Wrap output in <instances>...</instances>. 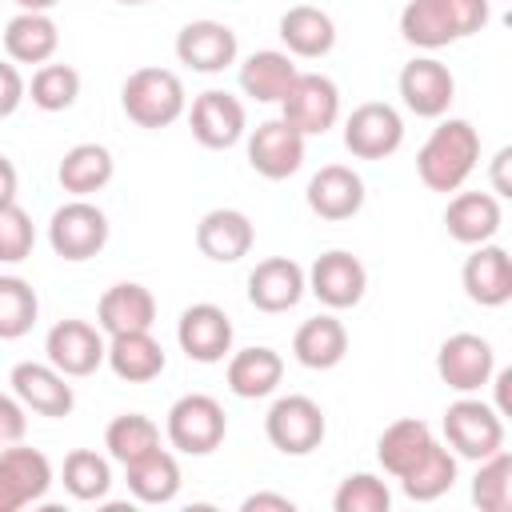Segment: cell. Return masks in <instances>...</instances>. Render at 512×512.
I'll return each instance as SVG.
<instances>
[{
	"mask_svg": "<svg viewBox=\"0 0 512 512\" xmlns=\"http://www.w3.org/2000/svg\"><path fill=\"white\" fill-rule=\"evenodd\" d=\"M236 32L220 20H188L180 32H176V60L188 64L192 72H204V76H216L224 72L228 64H236Z\"/></svg>",
	"mask_w": 512,
	"mask_h": 512,
	"instance_id": "ac0fdd59",
	"label": "cell"
},
{
	"mask_svg": "<svg viewBox=\"0 0 512 512\" xmlns=\"http://www.w3.org/2000/svg\"><path fill=\"white\" fill-rule=\"evenodd\" d=\"M464 292L480 308H500L512 300V256L500 244H476V252L464 260Z\"/></svg>",
	"mask_w": 512,
	"mask_h": 512,
	"instance_id": "ffe728a7",
	"label": "cell"
},
{
	"mask_svg": "<svg viewBox=\"0 0 512 512\" xmlns=\"http://www.w3.org/2000/svg\"><path fill=\"white\" fill-rule=\"evenodd\" d=\"M60 48V28L48 12H16L4 24V52L12 64H48Z\"/></svg>",
	"mask_w": 512,
	"mask_h": 512,
	"instance_id": "83f0119b",
	"label": "cell"
},
{
	"mask_svg": "<svg viewBox=\"0 0 512 512\" xmlns=\"http://www.w3.org/2000/svg\"><path fill=\"white\" fill-rule=\"evenodd\" d=\"M48 244H52V252L60 260H72V264L92 260L108 244V216L92 200L72 196L68 204H60L52 212V220H48Z\"/></svg>",
	"mask_w": 512,
	"mask_h": 512,
	"instance_id": "5b68a950",
	"label": "cell"
},
{
	"mask_svg": "<svg viewBox=\"0 0 512 512\" xmlns=\"http://www.w3.org/2000/svg\"><path fill=\"white\" fill-rule=\"evenodd\" d=\"M180 352L196 364H220L232 352V320L220 304H188L176 320Z\"/></svg>",
	"mask_w": 512,
	"mask_h": 512,
	"instance_id": "5bb4252c",
	"label": "cell"
},
{
	"mask_svg": "<svg viewBox=\"0 0 512 512\" xmlns=\"http://www.w3.org/2000/svg\"><path fill=\"white\" fill-rule=\"evenodd\" d=\"M436 372L452 392H480L496 372V352L476 332H456L436 352Z\"/></svg>",
	"mask_w": 512,
	"mask_h": 512,
	"instance_id": "8fae6325",
	"label": "cell"
},
{
	"mask_svg": "<svg viewBox=\"0 0 512 512\" xmlns=\"http://www.w3.org/2000/svg\"><path fill=\"white\" fill-rule=\"evenodd\" d=\"M508 160H512V148H500V152H496V160H492V180H496V192H500V196H508V192H512V188H508V180H504Z\"/></svg>",
	"mask_w": 512,
	"mask_h": 512,
	"instance_id": "c3c4849f",
	"label": "cell"
},
{
	"mask_svg": "<svg viewBox=\"0 0 512 512\" xmlns=\"http://www.w3.org/2000/svg\"><path fill=\"white\" fill-rule=\"evenodd\" d=\"M308 208L320 220H352L364 208V180L348 168V164H324L312 180H308Z\"/></svg>",
	"mask_w": 512,
	"mask_h": 512,
	"instance_id": "7402d4cb",
	"label": "cell"
},
{
	"mask_svg": "<svg viewBox=\"0 0 512 512\" xmlns=\"http://www.w3.org/2000/svg\"><path fill=\"white\" fill-rule=\"evenodd\" d=\"M16 188H20V176H16V164L8 156H0V208L16 200Z\"/></svg>",
	"mask_w": 512,
	"mask_h": 512,
	"instance_id": "7dc6e473",
	"label": "cell"
},
{
	"mask_svg": "<svg viewBox=\"0 0 512 512\" xmlns=\"http://www.w3.org/2000/svg\"><path fill=\"white\" fill-rule=\"evenodd\" d=\"M188 128H192V136H196L204 148L220 152V148H232V144L248 132V112H244V104H240L232 92L208 88V92H200V96L192 100V108H188Z\"/></svg>",
	"mask_w": 512,
	"mask_h": 512,
	"instance_id": "2e32d148",
	"label": "cell"
},
{
	"mask_svg": "<svg viewBox=\"0 0 512 512\" xmlns=\"http://www.w3.org/2000/svg\"><path fill=\"white\" fill-rule=\"evenodd\" d=\"M308 292V276L292 256H268L248 272V304L260 312H288Z\"/></svg>",
	"mask_w": 512,
	"mask_h": 512,
	"instance_id": "d6986e66",
	"label": "cell"
},
{
	"mask_svg": "<svg viewBox=\"0 0 512 512\" xmlns=\"http://www.w3.org/2000/svg\"><path fill=\"white\" fill-rule=\"evenodd\" d=\"M404 144V120L392 104L368 100L356 104L352 116L344 120V148L356 160H384Z\"/></svg>",
	"mask_w": 512,
	"mask_h": 512,
	"instance_id": "9c48e42d",
	"label": "cell"
},
{
	"mask_svg": "<svg viewBox=\"0 0 512 512\" xmlns=\"http://www.w3.org/2000/svg\"><path fill=\"white\" fill-rule=\"evenodd\" d=\"M248 164L264 180H288L304 164V136L284 120H260L248 136Z\"/></svg>",
	"mask_w": 512,
	"mask_h": 512,
	"instance_id": "4fadbf2b",
	"label": "cell"
},
{
	"mask_svg": "<svg viewBox=\"0 0 512 512\" xmlns=\"http://www.w3.org/2000/svg\"><path fill=\"white\" fill-rule=\"evenodd\" d=\"M60 480H64V488H68L72 500L92 504V500H104V496H108V488H112V468H108V460H104L100 452H92V448H72V452L64 456Z\"/></svg>",
	"mask_w": 512,
	"mask_h": 512,
	"instance_id": "8d00e7d4",
	"label": "cell"
},
{
	"mask_svg": "<svg viewBox=\"0 0 512 512\" xmlns=\"http://www.w3.org/2000/svg\"><path fill=\"white\" fill-rule=\"evenodd\" d=\"M116 4H128L132 8V4H148V0H116Z\"/></svg>",
	"mask_w": 512,
	"mask_h": 512,
	"instance_id": "816d5d0a",
	"label": "cell"
},
{
	"mask_svg": "<svg viewBox=\"0 0 512 512\" xmlns=\"http://www.w3.org/2000/svg\"><path fill=\"white\" fill-rule=\"evenodd\" d=\"M28 96V84H24V76H20V68L16 64H8V60H0V120L4 116H12L16 108H20V100Z\"/></svg>",
	"mask_w": 512,
	"mask_h": 512,
	"instance_id": "f6af8a7d",
	"label": "cell"
},
{
	"mask_svg": "<svg viewBox=\"0 0 512 512\" xmlns=\"http://www.w3.org/2000/svg\"><path fill=\"white\" fill-rule=\"evenodd\" d=\"M476 464L480 468L472 476V504L480 512H508L512 508V456L500 448Z\"/></svg>",
	"mask_w": 512,
	"mask_h": 512,
	"instance_id": "f35d334b",
	"label": "cell"
},
{
	"mask_svg": "<svg viewBox=\"0 0 512 512\" xmlns=\"http://www.w3.org/2000/svg\"><path fill=\"white\" fill-rule=\"evenodd\" d=\"M40 316L36 288L24 276H0V340H20Z\"/></svg>",
	"mask_w": 512,
	"mask_h": 512,
	"instance_id": "74e56055",
	"label": "cell"
},
{
	"mask_svg": "<svg viewBox=\"0 0 512 512\" xmlns=\"http://www.w3.org/2000/svg\"><path fill=\"white\" fill-rule=\"evenodd\" d=\"M292 356H296L304 368H312V372L336 368V364L348 356V332H344V324H340L336 316H328V312L304 320V324L296 328V336H292Z\"/></svg>",
	"mask_w": 512,
	"mask_h": 512,
	"instance_id": "f1b7e54d",
	"label": "cell"
},
{
	"mask_svg": "<svg viewBox=\"0 0 512 512\" xmlns=\"http://www.w3.org/2000/svg\"><path fill=\"white\" fill-rule=\"evenodd\" d=\"M304 276H308V292L324 308H356L364 300V288H368L364 264L344 248H332V252L316 256V264Z\"/></svg>",
	"mask_w": 512,
	"mask_h": 512,
	"instance_id": "e0dca14e",
	"label": "cell"
},
{
	"mask_svg": "<svg viewBox=\"0 0 512 512\" xmlns=\"http://www.w3.org/2000/svg\"><path fill=\"white\" fill-rule=\"evenodd\" d=\"M400 100L408 112L424 116V120H440L448 112V104L456 100V80L448 72V64H440L436 56H416L400 68Z\"/></svg>",
	"mask_w": 512,
	"mask_h": 512,
	"instance_id": "9a60e30c",
	"label": "cell"
},
{
	"mask_svg": "<svg viewBox=\"0 0 512 512\" xmlns=\"http://www.w3.org/2000/svg\"><path fill=\"white\" fill-rule=\"evenodd\" d=\"M8 384H12V396L36 412V416H48V420H60L76 408V392L68 384L64 372H56L52 364H40V360H20L12 372H8Z\"/></svg>",
	"mask_w": 512,
	"mask_h": 512,
	"instance_id": "7c38bea8",
	"label": "cell"
},
{
	"mask_svg": "<svg viewBox=\"0 0 512 512\" xmlns=\"http://www.w3.org/2000/svg\"><path fill=\"white\" fill-rule=\"evenodd\" d=\"M280 116L304 140L308 136H324L340 120V88L320 72H296V80L288 84V92L280 100Z\"/></svg>",
	"mask_w": 512,
	"mask_h": 512,
	"instance_id": "52a82bcc",
	"label": "cell"
},
{
	"mask_svg": "<svg viewBox=\"0 0 512 512\" xmlns=\"http://www.w3.org/2000/svg\"><path fill=\"white\" fill-rule=\"evenodd\" d=\"M336 512H388L392 508V492L380 476L372 472H352L340 480L336 496H332Z\"/></svg>",
	"mask_w": 512,
	"mask_h": 512,
	"instance_id": "60d3db41",
	"label": "cell"
},
{
	"mask_svg": "<svg viewBox=\"0 0 512 512\" xmlns=\"http://www.w3.org/2000/svg\"><path fill=\"white\" fill-rule=\"evenodd\" d=\"M52 460L40 448H24L20 440L0 448V512H20L40 504L52 488Z\"/></svg>",
	"mask_w": 512,
	"mask_h": 512,
	"instance_id": "ba28073f",
	"label": "cell"
},
{
	"mask_svg": "<svg viewBox=\"0 0 512 512\" xmlns=\"http://www.w3.org/2000/svg\"><path fill=\"white\" fill-rule=\"evenodd\" d=\"M504 224L500 200L492 192H456L444 208V228L456 244H488Z\"/></svg>",
	"mask_w": 512,
	"mask_h": 512,
	"instance_id": "cb8c5ba5",
	"label": "cell"
},
{
	"mask_svg": "<svg viewBox=\"0 0 512 512\" xmlns=\"http://www.w3.org/2000/svg\"><path fill=\"white\" fill-rule=\"evenodd\" d=\"M440 4L448 12V24H452L456 40L476 36L488 24V0H440Z\"/></svg>",
	"mask_w": 512,
	"mask_h": 512,
	"instance_id": "7bdbcfd3",
	"label": "cell"
},
{
	"mask_svg": "<svg viewBox=\"0 0 512 512\" xmlns=\"http://www.w3.org/2000/svg\"><path fill=\"white\" fill-rule=\"evenodd\" d=\"M456 484V452H448L440 440L400 476V488L408 500L416 504H428V500H440L448 488Z\"/></svg>",
	"mask_w": 512,
	"mask_h": 512,
	"instance_id": "836d02e7",
	"label": "cell"
},
{
	"mask_svg": "<svg viewBox=\"0 0 512 512\" xmlns=\"http://www.w3.org/2000/svg\"><path fill=\"white\" fill-rule=\"evenodd\" d=\"M156 324V296L136 284V280H120L112 284L100 304H96V328L104 336H120V332H148Z\"/></svg>",
	"mask_w": 512,
	"mask_h": 512,
	"instance_id": "44dd1931",
	"label": "cell"
},
{
	"mask_svg": "<svg viewBox=\"0 0 512 512\" xmlns=\"http://www.w3.org/2000/svg\"><path fill=\"white\" fill-rule=\"evenodd\" d=\"M120 108L136 128H168L184 116L188 96L172 68H136L120 88Z\"/></svg>",
	"mask_w": 512,
	"mask_h": 512,
	"instance_id": "7a4b0ae2",
	"label": "cell"
},
{
	"mask_svg": "<svg viewBox=\"0 0 512 512\" xmlns=\"http://www.w3.org/2000/svg\"><path fill=\"white\" fill-rule=\"evenodd\" d=\"M44 352H48V364L72 380V376H92L104 364L108 340L88 320H60V324L48 328Z\"/></svg>",
	"mask_w": 512,
	"mask_h": 512,
	"instance_id": "30bf717a",
	"label": "cell"
},
{
	"mask_svg": "<svg viewBox=\"0 0 512 512\" xmlns=\"http://www.w3.org/2000/svg\"><path fill=\"white\" fill-rule=\"evenodd\" d=\"M240 508H244V512H264V508H272V512H292L296 504H292L288 496H276V492H252Z\"/></svg>",
	"mask_w": 512,
	"mask_h": 512,
	"instance_id": "bcb514c9",
	"label": "cell"
},
{
	"mask_svg": "<svg viewBox=\"0 0 512 512\" xmlns=\"http://www.w3.org/2000/svg\"><path fill=\"white\" fill-rule=\"evenodd\" d=\"M20 4V12H52L60 0H16Z\"/></svg>",
	"mask_w": 512,
	"mask_h": 512,
	"instance_id": "f907efd6",
	"label": "cell"
},
{
	"mask_svg": "<svg viewBox=\"0 0 512 512\" xmlns=\"http://www.w3.org/2000/svg\"><path fill=\"white\" fill-rule=\"evenodd\" d=\"M256 228L240 208H212L196 224V248L216 264H236L252 252Z\"/></svg>",
	"mask_w": 512,
	"mask_h": 512,
	"instance_id": "603a6c76",
	"label": "cell"
},
{
	"mask_svg": "<svg viewBox=\"0 0 512 512\" xmlns=\"http://www.w3.org/2000/svg\"><path fill=\"white\" fill-rule=\"evenodd\" d=\"M476 160H480V132L468 120L448 116L420 144V152H416V176L432 192H460V184L472 176Z\"/></svg>",
	"mask_w": 512,
	"mask_h": 512,
	"instance_id": "6da1fadb",
	"label": "cell"
},
{
	"mask_svg": "<svg viewBox=\"0 0 512 512\" xmlns=\"http://www.w3.org/2000/svg\"><path fill=\"white\" fill-rule=\"evenodd\" d=\"M432 444H436L432 428H428L424 420H416V416H404V420H392V424L380 432V440H376V460H380V468H384L388 476L400 480Z\"/></svg>",
	"mask_w": 512,
	"mask_h": 512,
	"instance_id": "4dcf8cb0",
	"label": "cell"
},
{
	"mask_svg": "<svg viewBox=\"0 0 512 512\" xmlns=\"http://www.w3.org/2000/svg\"><path fill=\"white\" fill-rule=\"evenodd\" d=\"M400 36L408 44H416V48H428V52L448 48L456 40L440 0H408L404 12H400Z\"/></svg>",
	"mask_w": 512,
	"mask_h": 512,
	"instance_id": "d590c367",
	"label": "cell"
},
{
	"mask_svg": "<svg viewBox=\"0 0 512 512\" xmlns=\"http://www.w3.org/2000/svg\"><path fill=\"white\" fill-rule=\"evenodd\" d=\"M492 376H496V372H492ZM508 384H512V372L504 368V372L496 376V412H500V416H508Z\"/></svg>",
	"mask_w": 512,
	"mask_h": 512,
	"instance_id": "681fc988",
	"label": "cell"
},
{
	"mask_svg": "<svg viewBox=\"0 0 512 512\" xmlns=\"http://www.w3.org/2000/svg\"><path fill=\"white\" fill-rule=\"evenodd\" d=\"M292 80H296V64L288 52L276 48H260L240 64V88L256 104H280Z\"/></svg>",
	"mask_w": 512,
	"mask_h": 512,
	"instance_id": "d6a6232c",
	"label": "cell"
},
{
	"mask_svg": "<svg viewBox=\"0 0 512 512\" xmlns=\"http://www.w3.org/2000/svg\"><path fill=\"white\" fill-rule=\"evenodd\" d=\"M104 364L128 380V384H148L164 372L168 356L160 348V340H152V328L148 332H120V336H108V352H104Z\"/></svg>",
	"mask_w": 512,
	"mask_h": 512,
	"instance_id": "484cf974",
	"label": "cell"
},
{
	"mask_svg": "<svg viewBox=\"0 0 512 512\" xmlns=\"http://www.w3.org/2000/svg\"><path fill=\"white\" fill-rule=\"evenodd\" d=\"M444 440L456 456L484 460L504 448V416L472 392H460V400L444 408Z\"/></svg>",
	"mask_w": 512,
	"mask_h": 512,
	"instance_id": "277c9868",
	"label": "cell"
},
{
	"mask_svg": "<svg viewBox=\"0 0 512 512\" xmlns=\"http://www.w3.org/2000/svg\"><path fill=\"white\" fill-rule=\"evenodd\" d=\"M24 432H28V408L16 396L0 392V448L24 440Z\"/></svg>",
	"mask_w": 512,
	"mask_h": 512,
	"instance_id": "ee69618b",
	"label": "cell"
},
{
	"mask_svg": "<svg viewBox=\"0 0 512 512\" xmlns=\"http://www.w3.org/2000/svg\"><path fill=\"white\" fill-rule=\"evenodd\" d=\"M228 392L240 396V400H260V396H272L276 384L284 380V360L276 348H264V344H252V348H240L228 356Z\"/></svg>",
	"mask_w": 512,
	"mask_h": 512,
	"instance_id": "d4e9b609",
	"label": "cell"
},
{
	"mask_svg": "<svg viewBox=\"0 0 512 512\" xmlns=\"http://www.w3.org/2000/svg\"><path fill=\"white\" fill-rule=\"evenodd\" d=\"M32 244H36V228H32V216L12 200L0 208V264H20L32 256Z\"/></svg>",
	"mask_w": 512,
	"mask_h": 512,
	"instance_id": "b9f144b4",
	"label": "cell"
},
{
	"mask_svg": "<svg viewBox=\"0 0 512 512\" xmlns=\"http://www.w3.org/2000/svg\"><path fill=\"white\" fill-rule=\"evenodd\" d=\"M28 96L40 112H68L80 96V72L72 64H40L32 72Z\"/></svg>",
	"mask_w": 512,
	"mask_h": 512,
	"instance_id": "ab89813d",
	"label": "cell"
},
{
	"mask_svg": "<svg viewBox=\"0 0 512 512\" xmlns=\"http://www.w3.org/2000/svg\"><path fill=\"white\" fill-rule=\"evenodd\" d=\"M264 432H268V444L284 456H308L324 444V432H328V420H324V408L312 400V396H280L268 416H264Z\"/></svg>",
	"mask_w": 512,
	"mask_h": 512,
	"instance_id": "8992f818",
	"label": "cell"
},
{
	"mask_svg": "<svg viewBox=\"0 0 512 512\" xmlns=\"http://www.w3.org/2000/svg\"><path fill=\"white\" fill-rule=\"evenodd\" d=\"M280 40L288 48V56H304V60H320L332 52L336 44V24L324 8H312V4H292L284 16H280Z\"/></svg>",
	"mask_w": 512,
	"mask_h": 512,
	"instance_id": "4316f807",
	"label": "cell"
},
{
	"mask_svg": "<svg viewBox=\"0 0 512 512\" xmlns=\"http://www.w3.org/2000/svg\"><path fill=\"white\" fill-rule=\"evenodd\" d=\"M112 172H116L112 152H108L104 144H92V140L72 144V148L60 156V164H56V180H60V188L72 192V196H84V200H88L92 192L108 188Z\"/></svg>",
	"mask_w": 512,
	"mask_h": 512,
	"instance_id": "f546056e",
	"label": "cell"
},
{
	"mask_svg": "<svg viewBox=\"0 0 512 512\" xmlns=\"http://www.w3.org/2000/svg\"><path fill=\"white\" fill-rule=\"evenodd\" d=\"M124 480L140 504H168L180 492V464L168 448H152L148 456L124 464Z\"/></svg>",
	"mask_w": 512,
	"mask_h": 512,
	"instance_id": "1f68e13d",
	"label": "cell"
},
{
	"mask_svg": "<svg viewBox=\"0 0 512 512\" xmlns=\"http://www.w3.org/2000/svg\"><path fill=\"white\" fill-rule=\"evenodd\" d=\"M164 432H168V444H172L176 452H184V456H208V452H216V448L224 444V436H228V416H224V408H220L216 396H208V392H188V396H180V400L168 408Z\"/></svg>",
	"mask_w": 512,
	"mask_h": 512,
	"instance_id": "3957f363",
	"label": "cell"
},
{
	"mask_svg": "<svg viewBox=\"0 0 512 512\" xmlns=\"http://www.w3.org/2000/svg\"><path fill=\"white\" fill-rule=\"evenodd\" d=\"M104 448L116 464H132V460L148 456L152 448H160V428L144 412H124L104 428Z\"/></svg>",
	"mask_w": 512,
	"mask_h": 512,
	"instance_id": "e575fe53",
	"label": "cell"
}]
</instances>
